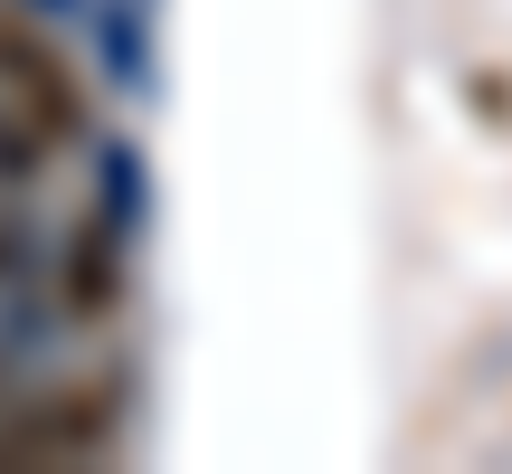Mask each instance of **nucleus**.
<instances>
[{"instance_id":"f257e3e1","label":"nucleus","mask_w":512,"mask_h":474,"mask_svg":"<svg viewBox=\"0 0 512 474\" xmlns=\"http://www.w3.org/2000/svg\"><path fill=\"white\" fill-rule=\"evenodd\" d=\"M0 76H10V86H38V95H86V105H95L86 57H76L29 0H0Z\"/></svg>"}]
</instances>
